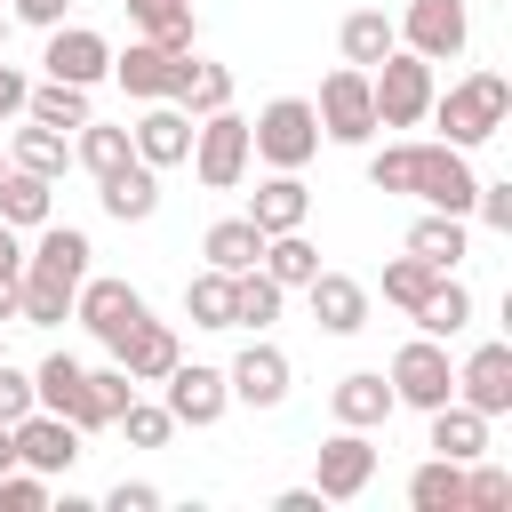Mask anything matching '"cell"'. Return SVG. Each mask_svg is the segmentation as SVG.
<instances>
[{
  "label": "cell",
  "instance_id": "obj_1",
  "mask_svg": "<svg viewBox=\"0 0 512 512\" xmlns=\"http://www.w3.org/2000/svg\"><path fill=\"white\" fill-rule=\"evenodd\" d=\"M432 128H440V144H456V152H480L488 136H504V120H512V80L504 72H464L456 88H432V112H424Z\"/></svg>",
  "mask_w": 512,
  "mask_h": 512
},
{
  "label": "cell",
  "instance_id": "obj_28",
  "mask_svg": "<svg viewBox=\"0 0 512 512\" xmlns=\"http://www.w3.org/2000/svg\"><path fill=\"white\" fill-rule=\"evenodd\" d=\"M8 168H32V176H48V184H56V176L72 168V136H64V128H48V120H24V128L8 136Z\"/></svg>",
  "mask_w": 512,
  "mask_h": 512
},
{
  "label": "cell",
  "instance_id": "obj_23",
  "mask_svg": "<svg viewBox=\"0 0 512 512\" xmlns=\"http://www.w3.org/2000/svg\"><path fill=\"white\" fill-rule=\"evenodd\" d=\"M112 360H120L136 384H160V376L184 360V344H176V328H168V320H152V312H144V320H136V328L112 344Z\"/></svg>",
  "mask_w": 512,
  "mask_h": 512
},
{
  "label": "cell",
  "instance_id": "obj_21",
  "mask_svg": "<svg viewBox=\"0 0 512 512\" xmlns=\"http://www.w3.org/2000/svg\"><path fill=\"white\" fill-rule=\"evenodd\" d=\"M304 216H312V192H304V168H272L264 184H256V200H248V224L272 240V232H304Z\"/></svg>",
  "mask_w": 512,
  "mask_h": 512
},
{
  "label": "cell",
  "instance_id": "obj_8",
  "mask_svg": "<svg viewBox=\"0 0 512 512\" xmlns=\"http://www.w3.org/2000/svg\"><path fill=\"white\" fill-rule=\"evenodd\" d=\"M184 72H192V48H160V40H144V32H136L128 48H112V80H120L136 104H160V96L176 104V96H184Z\"/></svg>",
  "mask_w": 512,
  "mask_h": 512
},
{
  "label": "cell",
  "instance_id": "obj_46",
  "mask_svg": "<svg viewBox=\"0 0 512 512\" xmlns=\"http://www.w3.org/2000/svg\"><path fill=\"white\" fill-rule=\"evenodd\" d=\"M472 216H480L488 232H512V184H504V176L480 184V192H472Z\"/></svg>",
  "mask_w": 512,
  "mask_h": 512
},
{
  "label": "cell",
  "instance_id": "obj_53",
  "mask_svg": "<svg viewBox=\"0 0 512 512\" xmlns=\"http://www.w3.org/2000/svg\"><path fill=\"white\" fill-rule=\"evenodd\" d=\"M8 464H16V432L0 424V472H8Z\"/></svg>",
  "mask_w": 512,
  "mask_h": 512
},
{
  "label": "cell",
  "instance_id": "obj_2",
  "mask_svg": "<svg viewBox=\"0 0 512 512\" xmlns=\"http://www.w3.org/2000/svg\"><path fill=\"white\" fill-rule=\"evenodd\" d=\"M312 152H320V112H312V96H272V104L248 120V160H264V168H312Z\"/></svg>",
  "mask_w": 512,
  "mask_h": 512
},
{
  "label": "cell",
  "instance_id": "obj_55",
  "mask_svg": "<svg viewBox=\"0 0 512 512\" xmlns=\"http://www.w3.org/2000/svg\"><path fill=\"white\" fill-rule=\"evenodd\" d=\"M0 56H8V8H0Z\"/></svg>",
  "mask_w": 512,
  "mask_h": 512
},
{
  "label": "cell",
  "instance_id": "obj_13",
  "mask_svg": "<svg viewBox=\"0 0 512 512\" xmlns=\"http://www.w3.org/2000/svg\"><path fill=\"white\" fill-rule=\"evenodd\" d=\"M8 432H16V464L48 472V480H56V472H72V464L88 456V448H80L88 432H80L72 416H56V408H32V416H16Z\"/></svg>",
  "mask_w": 512,
  "mask_h": 512
},
{
  "label": "cell",
  "instance_id": "obj_48",
  "mask_svg": "<svg viewBox=\"0 0 512 512\" xmlns=\"http://www.w3.org/2000/svg\"><path fill=\"white\" fill-rule=\"evenodd\" d=\"M64 16H72V0H8V24H32V32H48Z\"/></svg>",
  "mask_w": 512,
  "mask_h": 512
},
{
  "label": "cell",
  "instance_id": "obj_45",
  "mask_svg": "<svg viewBox=\"0 0 512 512\" xmlns=\"http://www.w3.org/2000/svg\"><path fill=\"white\" fill-rule=\"evenodd\" d=\"M88 400H96V416L112 424V416H120V408L136 400V376H128L120 360H104V368H88Z\"/></svg>",
  "mask_w": 512,
  "mask_h": 512
},
{
  "label": "cell",
  "instance_id": "obj_30",
  "mask_svg": "<svg viewBox=\"0 0 512 512\" xmlns=\"http://www.w3.org/2000/svg\"><path fill=\"white\" fill-rule=\"evenodd\" d=\"M336 48H344V64H360V72H368V64H384V56L400 48V32H392V16H384V8H352V16L336 24Z\"/></svg>",
  "mask_w": 512,
  "mask_h": 512
},
{
  "label": "cell",
  "instance_id": "obj_49",
  "mask_svg": "<svg viewBox=\"0 0 512 512\" xmlns=\"http://www.w3.org/2000/svg\"><path fill=\"white\" fill-rule=\"evenodd\" d=\"M104 512H160V488H152V480H120V488L104 496Z\"/></svg>",
  "mask_w": 512,
  "mask_h": 512
},
{
  "label": "cell",
  "instance_id": "obj_15",
  "mask_svg": "<svg viewBox=\"0 0 512 512\" xmlns=\"http://www.w3.org/2000/svg\"><path fill=\"white\" fill-rule=\"evenodd\" d=\"M224 384H232V400H240V408H280V400H288V384H296V368H288V352H280V344H264V336H256V344H240V352H232Z\"/></svg>",
  "mask_w": 512,
  "mask_h": 512
},
{
  "label": "cell",
  "instance_id": "obj_3",
  "mask_svg": "<svg viewBox=\"0 0 512 512\" xmlns=\"http://www.w3.org/2000/svg\"><path fill=\"white\" fill-rule=\"evenodd\" d=\"M432 64L416 48H392L384 64H368V96H376V128H424L432 112Z\"/></svg>",
  "mask_w": 512,
  "mask_h": 512
},
{
  "label": "cell",
  "instance_id": "obj_37",
  "mask_svg": "<svg viewBox=\"0 0 512 512\" xmlns=\"http://www.w3.org/2000/svg\"><path fill=\"white\" fill-rule=\"evenodd\" d=\"M184 312H192V328H232V272L200 264L184 280Z\"/></svg>",
  "mask_w": 512,
  "mask_h": 512
},
{
  "label": "cell",
  "instance_id": "obj_19",
  "mask_svg": "<svg viewBox=\"0 0 512 512\" xmlns=\"http://www.w3.org/2000/svg\"><path fill=\"white\" fill-rule=\"evenodd\" d=\"M128 144H136L144 168H184V152H192V112L160 96V104H144V112L128 120Z\"/></svg>",
  "mask_w": 512,
  "mask_h": 512
},
{
  "label": "cell",
  "instance_id": "obj_41",
  "mask_svg": "<svg viewBox=\"0 0 512 512\" xmlns=\"http://www.w3.org/2000/svg\"><path fill=\"white\" fill-rule=\"evenodd\" d=\"M112 424L128 432V448H168V440H176V416H168L160 400H144V392H136V400H128Z\"/></svg>",
  "mask_w": 512,
  "mask_h": 512
},
{
  "label": "cell",
  "instance_id": "obj_12",
  "mask_svg": "<svg viewBox=\"0 0 512 512\" xmlns=\"http://www.w3.org/2000/svg\"><path fill=\"white\" fill-rule=\"evenodd\" d=\"M160 408H168L176 424L208 432V424L232 408V384H224V368H208V360H176V368L160 376Z\"/></svg>",
  "mask_w": 512,
  "mask_h": 512
},
{
  "label": "cell",
  "instance_id": "obj_51",
  "mask_svg": "<svg viewBox=\"0 0 512 512\" xmlns=\"http://www.w3.org/2000/svg\"><path fill=\"white\" fill-rule=\"evenodd\" d=\"M16 280H24V256H0V328L16 320Z\"/></svg>",
  "mask_w": 512,
  "mask_h": 512
},
{
  "label": "cell",
  "instance_id": "obj_36",
  "mask_svg": "<svg viewBox=\"0 0 512 512\" xmlns=\"http://www.w3.org/2000/svg\"><path fill=\"white\" fill-rule=\"evenodd\" d=\"M408 504H416V512H464V464L424 456V464L408 472Z\"/></svg>",
  "mask_w": 512,
  "mask_h": 512
},
{
  "label": "cell",
  "instance_id": "obj_39",
  "mask_svg": "<svg viewBox=\"0 0 512 512\" xmlns=\"http://www.w3.org/2000/svg\"><path fill=\"white\" fill-rule=\"evenodd\" d=\"M176 104H184L192 120H200V112H224V104H232V72H224V64H208V56H192V72H184V96H176Z\"/></svg>",
  "mask_w": 512,
  "mask_h": 512
},
{
  "label": "cell",
  "instance_id": "obj_6",
  "mask_svg": "<svg viewBox=\"0 0 512 512\" xmlns=\"http://www.w3.org/2000/svg\"><path fill=\"white\" fill-rule=\"evenodd\" d=\"M384 384H392V400L400 408H440V400H456V360H448V344L440 336H408L400 352H392V368H384Z\"/></svg>",
  "mask_w": 512,
  "mask_h": 512
},
{
  "label": "cell",
  "instance_id": "obj_47",
  "mask_svg": "<svg viewBox=\"0 0 512 512\" xmlns=\"http://www.w3.org/2000/svg\"><path fill=\"white\" fill-rule=\"evenodd\" d=\"M16 416H32V376L16 360H0V424H16Z\"/></svg>",
  "mask_w": 512,
  "mask_h": 512
},
{
  "label": "cell",
  "instance_id": "obj_35",
  "mask_svg": "<svg viewBox=\"0 0 512 512\" xmlns=\"http://www.w3.org/2000/svg\"><path fill=\"white\" fill-rule=\"evenodd\" d=\"M200 256H208L216 272H248V264L264 256V232H256L248 216H224V224H208V232H200Z\"/></svg>",
  "mask_w": 512,
  "mask_h": 512
},
{
  "label": "cell",
  "instance_id": "obj_43",
  "mask_svg": "<svg viewBox=\"0 0 512 512\" xmlns=\"http://www.w3.org/2000/svg\"><path fill=\"white\" fill-rule=\"evenodd\" d=\"M504 504H512V472L488 464V456H472L464 464V512H504Z\"/></svg>",
  "mask_w": 512,
  "mask_h": 512
},
{
  "label": "cell",
  "instance_id": "obj_33",
  "mask_svg": "<svg viewBox=\"0 0 512 512\" xmlns=\"http://www.w3.org/2000/svg\"><path fill=\"white\" fill-rule=\"evenodd\" d=\"M128 24H136L144 40H160V48H192V40H200L192 0H128Z\"/></svg>",
  "mask_w": 512,
  "mask_h": 512
},
{
  "label": "cell",
  "instance_id": "obj_22",
  "mask_svg": "<svg viewBox=\"0 0 512 512\" xmlns=\"http://www.w3.org/2000/svg\"><path fill=\"white\" fill-rule=\"evenodd\" d=\"M96 200H104V216H112V224H152V216H160V168L128 160V168L96 176Z\"/></svg>",
  "mask_w": 512,
  "mask_h": 512
},
{
  "label": "cell",
  "instance_id": "obj_4",
  "mask_svg": "<svg viewBox=\"0 0 512 512\" xmlns=\"http://www.w3.org/2000/svg\"><path fill=\"white\" fill-rule=\"evenodd\" d=\"M184 168L208 184V192H232L240 176H248V120L224 104V112H200L192 120V152H184Z\"/></svg>",
  "mask_w": 512,
  "mask_h": 512
},
{
  "label": "cell",
  "instance_id": "obj_50",
  "mask_svg": "<svg viewBox=\"0 0 512 512\" xmlns=\"http://www.w3.org/2000/svg\"><path fill=\"white\" fill-rule=\"evenodd\" d=\"M24 88H32V80H24V72L0 56V128H8V120H24Z\"/></svg>",
  "mask_w": 512,
  "mask_h": 512
},
{
  "label": "cell",
  "instance_id": "obj_16",
  "mask_svg": "<svg viewBox=\"0 0 512 512\" xmlns=\"http://www.w3.org/2000/svg\"><path fill=\"white\" fill-rule=\"evenodd\" d=\"M456 400L480 408L488 424L512 416V344H472V352L456 360Z\"/></svg>",
  "mask_w": 512,
  "mask_h": 512
},
{
  "label": "cell",
  "instance_id": "obj_40",
  "mask_svg": "<svg viewBox=\"0 0 512 512\" xmlns=\"http://www.w3.org/2000/svg\"><path fill=\"white\" fill-rule=\"evenodd\" d=\"M16 320L24 328H56V320H72V288H48V280H16Z\"/></svg>",
  "mask_w": 512,
  "mask_h": 512
},
{
  "label": "cell",
  "instance_id": "obj_17",
  "mask_svg": "<svg viewBox=\"0 0 512 512\" xmlns=\"http://www.w3.org/2000/svg\"><path fill=\"white\" fill-rule=\"evenodd\" d=\"M32 408H56V416H72L80 432H112V424L96 416V400H88V368H80L72 352H48V360L32 368Z\"/></svg>",
  "mask_w": 512,
  "mask_h": 512
},
{
  "label": "cell",
  "instance_id": "obj_7",
  "mask_svg": "<svg viewBox=\"0 0 512 512\" xmlns=\"http://www.w3.org/2000/svg\"><path fill=\"white\" fill-rule=\"evenodd\" d=\"M392 32H400V48H416L424 64H456V56L472 48V8H464V0H408V8L392 16Z\"/></svg>",
  "mask_w": 512,
  "mask_h": 512
},
{
  "label": "cell",
  "instance_id": "obj_20",
  "mask_svg": "<svg viewBox=\"0 0 512 512\" xmlns=\"http://www.w3.org/2000/svg\"><path fill=\"white\" fill-rule=\"evenodd\" d=\"M304 296H312V320H320V336H360L368 328V288L352 280V272H312L304 280Z\"/></svg>",
  "mask_w": 512,
  "mask_h": 512
},
{
  "label": "cell",
  "instance_id": "obj_32",
  "mask_svg": "<svg viewBox=\"0 0 512 512\" xmlns=\"http://www.w3.org/2000/svg\"><path fill=\"white\" fill-rule=\"evenodd\" d=\"M128 160H136L128 128H112V120H80V128H72V168H88V176H112V168H128Z\"/></svg>",
  "mask_w": 512,
  "mask_h": 512
},
{
  "label": "cell",
  "instance_id": "obj_31",
  "mask_svg": "<svg viewBox=\"0 0 512 512\" xmlns=\"http://www.w3.org/2000/svg\"><path fill=\"white\" fill-rule=\"evenodd\" d=\"M280 304H288V288L264 272V264H248V272H232V328H272L280 320Z\"/></svg>",
  "mask_w": 512,
  "mask_h": 512
},
{
  "label": "cell",
  "instance_id": "obj_5",
  "mask_svg": "<svg viewBox=\"0 0 512 512\" xmlns=\"http://www.w3.org/2000/svg\"><path fill=\"white\" fill-rule=\"evenodd\" d=\"M472 192H480L472 152H456V144H408V200L448 208V216H472Z\"/></svg>",
  "mask_w": 512,
  "mask_h": 512
},
{
  "label": "cell",
  "instance_id": "obj_11",
  "mask_svg": "<svg viewBox=\"0 0 512 512\" xmlns=\"http://www.w3.org/2000/svg\"><path fill=\"white\" fill-rule=\"evenodd\" d=\"M144 312H152V304H144V288H136V280H104V272H88V280L72 288V320H80L104 352H112Z\"/></svg>",
  "mask_w": 512,
  "mask_h": 512
},
{
  "label": "cell",
  "instance_id": "obj_25",
  "mask_svg": "<svg viewBox=\"0 0 512 512\" xmlns=\"http://www.w3.org/2000/svg\"><path fill=\"white\" fill-rule=\"evenodd\" d=\"M328 408H336V424H360V432H376V424H392V384H384V368H352V376H336V392H328Z\"/></svg>",
  "mask_w": 512,
  "mask_h": 512
},
{
  "label": "cell",
  "instance_id": "obj_29",
  "mask_svg": "<svg viewBox=\"0 0 512 512\" xmlns=\"http://www.w3.org/2000/svg\"><path fill=\"white\" fill-rule=\"evenodd\" d=\"M408 320H416V336H440V344H448V336H464V328H472V288H464L456 272H440V280H432V296H424Z\"/></svg>",
  "mask_w": 512,
  "mask_h": 512
},
{
  "label": "cell",
  "instance_id": "obj_52",
  "mask_svg": "<svg viewBox=\"0 0 512 512\" xmlns=\"http://www.w3.org/2000/svg\"><path fill=\"white\" fill-rule=\"evenodd\" d=\"M320 504H328L320 488H280V496H272V512H320Z\"/></svg>",
  "mask_w": 512,
  "mask_h": 512
},
{
  "label": "cell",
  "instance_id": "obj_38",
  "mask_svg": "<svg viewBox=\"0 0 512 512\" xmlns=\"http://www.w3.org/2000/svg\"><path fill=\"white\" fill-rule=\"evenodd\" d=\"M256 264H264V272H272V280H280V288H304V280H312V272H320V248H312V240H304V232H272V240H264V256H256Z\"/></svg>",
  "mask_w": 512,
  "mask_h": 512
},
{
  "label": "cell",
  "instance_id": "obj_9",
  "mask_svg": "<svg viewBox=\"0 0 512 512\" xmlns=\"http://www.w3.org/2000/svg\"><path fill=\"white\" fill-rule=\"evenodd\" d=\"M312 112H320V136L328 144H376V96H368V72L360 64H336L320 80Z\"/></svg>",
  "mask_w": 512,
  "mask_h": 512
},
{
  "label": "cell",
  "instance_id": "obj_18",
  "mask_svg": "<svg viewBox=\"0 0 512 512\" xmlns=\"http://www.w3.org/2000/svg\"><path fill=\"white\" fill-rule=\"evenodd\" d=\"M88 256H96V248H88V232L48 216V224L32 232V248H24V272H32V280H48V288H80V280H88Z\"/></svg>",
  "mask_w": 512,
  "mask_h": 512
},
{
  "label": "cell",
  "instance_id": "obj_24",
  "mask_svg": "<svg viewBox=\"0 0 512 512\" xmlns=\"http://www.w3.org/2000/svg\"><path fill=\"white\" fill-rule=\"evenodd\" d=\"M424 448L432 456H448V464H472V456H488V416L480 408H464V400H440V408H424Z\"/></svg>",
  "mask_w": 512,
  "mask_h": 512
},
{
  "label": "cell",
  "instance_id": "obj_56",
  "mask_svg": "<svg viewBox=\"0 0 512 512\" xmlns=\"http://www.w3.org/2000/svg\"><path fill=\"white\" fill-rule=\"evenodd\" d=\"M0 176H8V144H0Z\"/></svg>",
  "mask_w": 512,
  "mask_h": 512
},
{
  "label": "cell",
  "instance_id": "obj_42",
  "mask_svg": "<svg viewBox=\"0 0 512 512\" xmlns=\"http://www.w3.org/2000/svg\"><path fill=\"white\" fill-rule=\"evenodd\" d=\"M432 280H440V272H432L424 256H392V264H384V304H400V312H416V304L432 296Z\"/></svg>",
  "mask_w": 512,
  "mask_h": 512
},
{
  "label": "cell",
  "instance_id": "obj_26",
  "mask_svg": "<svg viewBox=\"0 0 512 512\" xmlns=\"http://www.w3.org/2000/svg\"><path fill=\"white\" fill-rule=\"evenodd\" d=\"M464 248H472V216L424 208V216L408 224V256H424L432 272H456V264H464Z\"/></svg>",
  "mask_w": 512,
  "mask_h": 512
},
{
  "label": "cell",
  "instance_id": "obj_27",
  "mask_svg": "<svg viewBox=\"0 0 512 512\" xmlns=\"http://www.w3.org/2000/svg\"><path fill=\"white\" fill-rule=\"evenodd\" d=\"M48 216H56V184L32 176V168H8V176H0V224H8V232H40Z\"/></svg>",
  "mask_w": 512,
  "mask_h": 512
},
{
  "label": "cell",
  "instance_id": "obj_34",
  "mask_svg": "<svg viewBox=\"0 0 512 512\" xmlns=\"http://www.w3.org/2000/svg\"><path fill=\"white\" fill-rule=\"evenodd\" d=\"M24 120H48V128H80V120H96V104H88V88H72V80H40V88H24Z\"/></svg>",
  "mask_w": 512,
  "mask_h": 512
},
{
  "label": "cell",
  "instance_id": "obj_10",
  "mask_svg": "<svg viewBox=\"0 0 512 512\" xmlns=\"http://www.w3.org/2000/svg\"><path fill=\"white\" fill-rule=\"evenodd\" d=\"M368 480H376V440H368L360 424H336V432L312 448V488H320L328 504H352V496H368Z\"/></svg>",
  "mask_w": 512,
  "mask_h": 512
},
{
  "label": "cell",
  "instance_id": "obj_57",
  "mask_svg": "<svg viewBox=\"0 0 512 512\" xmlns=\"http://www.w3.org/2000/svg\"><path fill=\"white\" fill-rule=\"evenodd\" d=\"M0 360H8V344H0Z\"/></svg>",
  "mask_w": 512,
  "mask_h": 512
},
{
  "label": "cell",
  "instance_id": "obj_14",
  "mask_svg": "<svg viewBox=\"0 0 512 512\" xmlns=\"http://www.w3.org/2000/svg\"><path fill=\"white\" fill-rule=\"evenodd\" d=\"M48 80H72V88H96L112 80V40L96 24H48V48H40Z\"/></svg>",
  "mask_w": 512,
  "mask_h": 512
},
{
  "label": "cell",
  "instance_id": "obj_44",
  "mask_svg": "<svg viewBox=\"0 0 512 512\" xmlns=\"http://www.w3.org/2000/svg\"><path fill=\"white\" fill-rule=\"evenodd\" d=\"M48 504H56L48 472H32V464H8L0 472V512H48Z\"/></svg>",
  "mask_w": 512,
  "mask_h": 512
},
{
  "label": "cell",
  "instance_id": "obj_54",
  "mask_svg": "<svg viewBox=\"0 0 512 512\" xmlns=\"http://www.w3.org/2000/svg\"><path fill=\"white\" fill-rule=\"evenodd\" d=\"M0 256H24V240H16V232H8V224H0Z\"/></svg>",
  "mask_w": 512,
  "mask_h": 512
}]
</instances>
